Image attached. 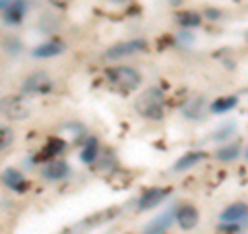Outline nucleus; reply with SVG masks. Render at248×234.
I'll use <instances>...</instances> for the list:
<instances>
[{
  "instance_id": "obj_1",
  "label": "nucleus",
  "mask_w": 248,
  "mask_h": 234,
  "mask_svg": "<svg viewBox=\"0 0 248 234\" xmlns=\"http://www.w3.org/2000/svg\"><path fill=\"white\" fill-rule=\"evenodd\" d=\"M164 93L157 87L145 89L135 102V110L149 120H159L164 118Z\"/></svg>"
},
{
  "instance_id": "obj_2",
  "label": "nucleus",
  "mask_w": 248,
  "mask_h": 234,
  "mask_svg": "<svg viewBox=\"0 0 248 234\" xmlns=\"http://www.w3.org/2000/svg\"><path fill=\"white\" fill-rule=\"evenodd\" d=\"M106 77L112 85H116L118 89H124V91L137 89L141 85V75L133 67H114L106 73Z\"/></svg>"
},
{
  "instance_id": "obj_3",
  "label": "nucleus",
  "mask_w": 248,
  "mask_h": 234,
  "mask_svg": "<svg viewBox=\"0 0 248 234\" xmlns=\"http://www.w3.org/2000/svg\"><path fill=\"white\" fill-rule=\"evenodd\" d=\"M147 48V42L137 37V40H126V42H120V44H114L112 48L106 50V58L108 60H118L124 56H133L137 52H143Z\"/></svg>"
},
{
  "instance_id": "obj_4",
  "label": "nucleus",
  "mask_w": 248,
  "mask_h": 234,
  "mask_svg": "<svg viewBox=\"0 0 248 234\" xmlns=\"http://www.w3.org/2000/svg\"><path fill=\"white\" fill-rule=\"evenodd\" d=\"M54 87V81L46 73H33L23 81V93H48Z\"/></svg>"
},
{
  "instance_id": "obj_5",
  "label": "nucleus",
  "mask_w": 248,
  "mask_h": 234,
  "mask_svg": "<svg viewBox=\"0 0 248 234\" xmlns=\"http://www.w3.org/2000/svg\"><path fill=\"white\" fill-rule=\"evenodd\" d=\"M244 220H248V205L244 203V201H238V203L228 205L219 214V222L221 224H240Z\"/></svg>"
},
{
  "instance_id": "obj_6",
  "label": "nucleus",
  "mask_w": 248,
  "mask_h": 234,
  "mask_svg": "<svg viewBox=\"0 0 248 234\" xmlns=\"http://www.w3.org/2000/svg\"><path fill=\"white\" fill-rule=\"evenodd\" d=\"M168 189H161V186H151V189H147L143 195H141V199H139V209L141 212H147V209H153V207H157L161 201H164L168 197Z\"/></svg>"
},
{
  "instance_id": "obj_7",
  "label": "nucleus",
  "mask_w": 248,
  "mask_h": 234,
  "mask_svg": "<svg viewBox=\"0 0 248 234\" xmlns=\"http://www.w3.org/2000/svg\"><path fill=\"white\" fill-rule=\"evenodd\" d=\"M71 174V166L66 162H60V160H54V162H48L46 166L42 168V176L46 181H62Z\"/></svg>"
},
{
  "instance_id": "obj_8",
  "label": "nucleus",
  "mask_w": 248,
  "mask_h": 234,
  "mask_svg": "<svg viewBox=\"0 0 248 234\" xmlns=\"http://www.w3.org/2000/svg\"><path fill=\"white\" fill-rule=\"evenodd\" d=\"M176 222L182 230H192L199 224V212L192 205H180L176 209Z\"/></svg>"
},
{
  "instance_id": "obj_9",
  "label": "nucleus",
  "mask_w": 248,
  "mask_h": 234,
  "mask_svg": "<svg viewBox=\"0 0 248 234\" xmlns=\"http://www.w3.org/2000/svg\"><path fill=\"white\" fill-rule=\"evenodd\" d=\"M176 220V212H166V214H161L157 217H153V220L149 222L143 228V234H164L170 226L174 224Z\"/></svg>"
},
{
  "instance_id": "obj_10",
  "label": "nucleus",
  "mask_w": 248,
  "mask_h": 234,
  "mask_svg": "<svg viewBox=\"0 0 248 234\" xmlns=\"http://www.w3.org/2000/svg\"><path fill=\"white\" fill-rule=\"evenodd\" d=\"M4 13V23L6 25H17L25 19V13H27V0H13L11 6Z\"/></svg>"
},
{
  "instance_id": "obj_11",
  "label": "nucleus",
  "mask_w": 248,
  "mask_h": 234,
  "mask_svg": "<svg viewBox=\"0 0 248 234\" xmlns=\"http://www.w3.org/2000/svg\"><path fill=\"white\" fill-rule=\"evenodd\" d=\"M4 114L13 120H23L29 116V108L21 102L19 98H11L4 102Z\"/></svg>"
},
{
  "instance_id": "obj_12",
  "label": "nucleus",
  "mask_w": 248,
  "mask_h": 234,
  "mask_svg": "<svg viewBox=\"0 0 248 234\" xmlns=\"http://www.w3.org/2000/svg\"><path fill=\"white\" fill-rule=\"evenodd\" d=\"M2 183L9 186V189L13 191H17V193H23L27 189V181H25V176H23L19 170H15V168H6L4 170V174H2Z\"/></svg>"
},
{
  "instance_id": "obj_13",
  "label": "nucleus",
  "mask_w": 248,
  "mask_h": 234,
  "mask_svg": "<svg viewBox=\"0 0 248 234\" xmlns=\"http://www.w3.org/2000/svg\"><path fill=\"white\" fill-rule=\"evenodd\" d=\"M62 50H64L62 42L50 40V42H44V44H40V46H35L31 54H33L35 58H52V56H58V54H62Z\"/></svg>"
},
{
  "instance_id": "obj_14",
  "label": "nucleus",
  "mask_w": 248,
  "mask_h": 234,
  "mask_svg": "<svg viewBox=\"0 0 248 234\" xmlns=\"http://www.w3.org/2000/svg\"><path fill=\"white\" fill-rule=\"evenodd\" d=\"M201 160H205V153L203 151H188V153H184L182 158L174 164V172H184V170L192 168Z\"/></svg>"
},
{
  "instance_id": "obj_15",
  "label": "nucleus",
  "mask_w": 248,
  "mask_h": 234,
  "mask_svg": "<svg viewBox=\"0 0 248 234\" xmlns=\"http://www.w3.org/2000/svg\"><path fill=\"white\" fill-rule=\"evenodd\" d=\"M236 104H238V98L228 96V98H219V100H215V102H211L209 110H211L213 114H223V112L232 110V108H236Z\"/></svg>"
},
{
  "instance_id": "obj_16",
  "label": "nucleus",
  "mask_w": 248,
  "mask_h": 234,
  "mask_svg": "<svg viewBox=\"0 0 248 234\" xmlns=\"http://www.w3.org/2000/svg\"><path fill=\"white\" fill-rule=\"evenodd\" d=\"M240 151H242V147H240V143H232V145H223L219 151H217V160L221 162H234Z\"/></svg>"
},
{
  "instance_id": "obj_17",
  "label": "nucleus",
  "mask_w": 248,
  "mask_h": 234,
  "mask_svg": "<svg viewBox=\"0 0 248 234\" xmlns=\"http://www.w3.org/2000/svg\"><path fill=\"white\" fill-rule=\"evenodd\" d=\"M95 158H97V139L89 137L87 145H85L83 151H81V162L83 164H91V162H95Z\"/></svg>"
},
{
  "instance_id": "obj_18",
  "label": "nucleus",
  "mask_w": 248,
  "mask_h": 234,
  "mask_svg": "<svg viewBox=\"0 0 248 234\" xmlns=\"http://www.w3.org/2000/svg\"><path fill=\"white\" fill-rule=\"evenodd\" d=\"M62 150H64V141L58 139V137H54V139H50V141L46 143L42 155H44V158H54V155H58Z\"/></svg>"
},
{
  "instance_id": "obj_19",
  "label": "nucleus",
  "mask_w": 248,
  "mask_h": 234,
  "mask_svg": "<svg viewBox=\"0 0 248 234\" xmlns=\"http://www.w3.org/2000/svg\"><path fill=\"white\" fill-rule=\"evenodd\" d=\"M201 108H203V102L201 100H188V104H184L182 106V114L184 116H188V118H201Z\"/></svg>"
},
{
  "instance_id": "obj_20",
  "label": "nucleus",
  "mask_w": 248,
  "mask_h": 234,
  "mask_svg": "<svg viewBox=\"0 0 248 234\" xmlns=\"http://www.w3.org/2000/svg\"><path fill=\"white\" fill-rule=\"evenodd\" d=\"M178 23H180L182 27H197V25H201V15L182 13V15H178Z\"/></svg>"
},
{
  "instance_id": "obj_21",
  "label": "nucleus",
  "mask_w": 248,
  "mask_h": 234,
  "mask_svg": "<svg viewBox=\"0 0 248 234\" xmlns=\"http://www.w3.org/2000/svg\"><path fill=\"white\" fill-rule=\"evenodd\" d=\"M232 131H234V124H226V127H221L219 131H215L213 139H215V141H221V139L230 137V133H232Z\"/></svg>"
},
{
  "instance_id": "obj_22",
  "label": "nucleus",
  "mask_w": 248,
  "mask_h": 234,
  "mask_svg": "<svg viewBox=\"0 0 248 234\" xmlns=\"http://www.w3.org/2000/svg\"><path fill=\"white\" fill-rule=\"evenodd\" d=\"M11 143H13V131L2 127V143H0V145H2V150H6Z\"/></svg>"
},
{
  "instance_id": "obj_23",
  "label": "nucleus",
  "mask_w": 248,
  "mask_h": 234,
  "mask_svg": "<svg viewBox=\"0 0 248 234\" xmlns=\"http://www.w3.org/2000/svg\"><path fill=\"white\" fill-rule=\"evenodd\" d=\"M52 6H66L68 2H73V0H48Z\"/></svg>"
},
{
  "instance_id": "obj_24",
  "label": "nucleus",
  "mask_w": 248,
  "mask_h": 234,
  "mask_svg": "<svg viewBox=\"0 0 248 234\" xmlns=\"http://www.w3.org/2000/svg\"><path fill=\"white\" fill-rule=\"evenodd\" d=\"M168 2H170V4H172V6H178V4H182V2H184V0H168Z\"/></svg>"
},
{
  "instance_id": "obj_25",
  "label": "nucleus",
  "mask_w": 248,
  "mask_h": 234,
  "mask_svg": "<svg viewBox=\"0 0 248 234\" xmlns=\"http://www.w3.org/2000/svg\"><path fill=\"white\" fill-rule=\"evenodd\" d=\"M112 2H126V0H112Z\"/></svg>"
},
{
  "instance_id": "obj_26",
  "label": "nucleus",
  "mask_w": 248,
  "mask_h": 234,
  "mask_svg": "<svg viewBox=\"0 0 248 234\" xmlns=\"http://www.w3.org/2000/svg\"><path fill=\"white\" fill-rule=\"evenodd\" d=\"M246 158H248V151H246Z\"/></svg>"
}]
</instances>
